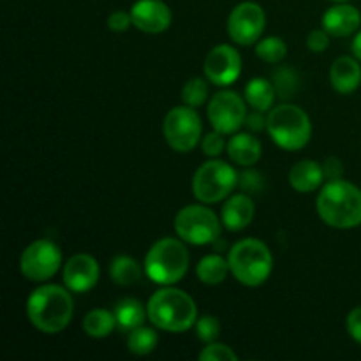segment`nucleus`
<instances>
[{
	"instance_id": "23",
	"label": "nucleus",
	"mask_w": 361,
	"mask_h": 361,
	"mask_svg": "<svg viewBox=\"0 0 361 361\" xmlns=\"http://www.w3.org/2000/svg\"><path fill=\"white\" fill-rule=\"evenodd\" d=\"M228 274H231L229 271L228 259H224L219 254H208V256H204L197 263L196 268L197 279L207 286L222 284L226 281V277H228Z\"/></svg>"
},
{
	"instance_id": "6",
	"label": "nucleus",
	"mask_w": 361,
	"mask_h": 361,
	"mask_svg": "<svg viewBox=\"0 0 361 361\" xmlns=\"http://www.w3.org/2000/svg\"><path fill=\"white\" fill-rule=\"evenodd\" d=\"M267 130L277 147L296 152L309 145L312 137V122L300 106L279 104L268 113Z\"/></svg>"
},
{
	"instance_id": "19",
	"label": "nucleus",
	"mask_w": 361,
	"mask_h": 361,
	"mask_svg": "<svg viewBox=\"0 0 361 361\" xmlns=\"http://www.w3.org/2000/svg\"><path fill=\"white\" fill-rule=\"evenodd\" d=\"M226 152H228L231 162L242 166V168H252L261 159L263 148H261V141L252 134L235 133L229 137Z\"/></svg>"
},
{
	"instance_id": "3",
	"label": "nucleus",
	"mask_w": 361,
	"mask_h": 361,
	"mask_svg": "<svg viewBox=\"0 0 361 361\" xmlns=\"http://www.w3.org/2000/svg\"><path fill=\"white\" fill-rule=\"evenodd\" d=\"M147 310L150 323L157 330L169 334H183L194 328L197 321V307L192 296L171 286L155 291L148 300Z\"/></svg>"
},
{
	"instance_id": "7",
	"label": "nucleus",
	"mask_w": 361,
	"mask_h": 361,
	"mask_svg": "<svg viewBox=\"0 0 361 361\" xmlns=\"http://www.w3.org/2000/svg\"><path fill=\"white\" fill-rule=\"evenodd\" d=\"M238 173L231 164L212 159L203 162L192 176V194L200 203L214 204L228 200L238 185Z\"/></svg>"
},
{
	"instance_id": "11",
	"label": "nucleus",
	"mask_w": 361,
	"mask_h": 361,
	"mask_svg": "<svg viewBox=\"0 0 361 361\" xmlns=\"http://www.w3.org/2000/svg\"><path fill=\"white\" fill-rule=\"evenodd\" d=\"M207 116L214 130L224 136L238 133L240 127L245 126L247 106L245 101L236 92L221 90L210 99L207 108Z\"/></svg>"
},
{
	"instance_id": "1",
	"label": "nucleus",
	"mask_w": 361,
	"mask_h": 361,
	"mask_svg": "<svg viewBox=\"0 0 361 361\" xmlns=\"http://www.w3.org/2000/svg\"><path fill=\"white\" fill-rule=\"evenodd\" d=\"M74 302L67 288L46 284L34 289L27 298V317L32 326L46 335H56L69 326Z\"/></svg>"
},
{
	"instance_id": "35",
	"label": "nucleus",
	"mask_w": 361,
	"mask_h": 361,
	"mask_svg": "<svg viewBox=\"0 0 361 361\" xmlns=\"http://www.w3.org/2000/svg\"><path fill=\"white\" fill-rule=\"evenodd\" d=\"M130 25H133V18H130V13H126V11H115L108 16V28L111 32L122 34Z\"/></svg>"
},
{
	"instance_id": "27",
	"label": "nucleus",
	"mask_w": 361,
	"mask_h": 361,
	"mask_svg": "<svg viewBox=\"0 0 361 361\" xmlns=\"http://www.w3.org/2000/svg\"><path fill=\"white\" fill-rule=\"evenodd\" d=\"M256 55L267 63H279L288 55V44L277 35H270L256 42Z\"/></svg>"
},
{
	"instance_id": "29",
	"label": "nucleus",
	"mask_w": 361,
	"mask_h": 361,
	"mask_svg": "<svg viewBox=\"0 0 361 361\" xmlns=\"http://www.w3.org/2000/svg\"><path fill=\"white\" fill-rule=\"evenodd\" d=\"M274 87L275 92L281 99H291L295 92L298 90V74L291 67H281L274 74Z\"/></svg>"
},
{
	"instance_id": "18",
	"label": "nucleus",
	"mask_w": 361,
	"mask_h": 361,
	"mask_svg": "<svg viewBox=\"0 0 361 361\" xmlns=\"http://www.w3.org/2000/svg\"><path fill=\"white\" fill-rule=\"evenodd\" d=\"M331 87L338 94L349 95L356 92L361 85V66L356 56H338L330 69Z\"/></svg>"
},
{
	"instance_id": "31",
	"label": "nucleus",
	"mask_w": 361,
	"mask_h": 361,
	"mask_svg": "<svg viewBox=\"0 0 361 361\" xmlns=\"http://www.w3.org/2000/svg\"><path fill=\"white\" fill-rule=\"evenodd\" d=\"M201 361H236L238 356L233 351L229 345L217 344V342H210L207 344V348L200 353Z\"/></svg>"
},
{
	"instance_id": "13",
	"label": "nucleus",
	"mask_w": 361,
	"mask_h": 361,
	"mask_svg": "<svg viewBox=\"0 0 361 361\" xmlns=\"http://www.w3.org/2000/svg\"><path fill=\"white\" fill-rule=\"evenodd\" d=\"M204 76L217 87L233 85L242 74V56L238 49L229 44H219L204 59Z\"/></svg>"
},
{
	"instance_id": "36",
	"label": "nucleus",
	"mask_w": 361,
	"mask_h": 361,
	"mask_svg": "<svg viewBox=\"0 0 361 361\" xmlns=\"http://www.w3.org/2000/svg\"><path fill=\"white\" fill-rule=\"evenodd\" d=\"M345 328H348V334L356 344L361 345V307H356L351 312L348 314V319H345Z\"/></svg>"
},
{
	"instance_id": "12",
	"label": "nucleus",
	"mask_w": 361,
	"mask_h": 361,
	"mask_svg": "<svg viewBox=\"0 0 361 361\" xmlns=\"http://www.w3.org/2000/svg\"><path fill=\"white\" fill-rule=\"evenodd\" d=\"M267 14L257 2H242L235 6L228 18V34L235 44L252 46L263 35Z\"/></svg>"
},
{
	"instance_id": "28",
	"label": "nucleus",
	"mask_w": 361,
	"mask_h": 361,
	"mask_svg": "<svg viewBox=\"0 0 361 361\" xmlns=\"http://www.w3.org/2000/svg\"><path fill=\"white\" fill-rule=\"evenodd\" d=\"M208 99V83L203 78H190L182 88V101L190 108H200Z\"/></svg>"
},
{
	"instance_id": "32",
	"label": "nucleus",
	"mask_w": 361,
	"mask_h": 361,
	"mask_svg": "<svg viewBox=\"0 0 361 361\" xmlns=\"http://www.w3.org/2000/svg\"><path fill=\"white\" fill-rule=\"evenodd\" d=\"M226 147H228V143H226L224 140V134L217 133V130L207 134V136L201 140V150H203L204 155H208V157L212 159L219 157V155L224 152Z\"/></svg>"
},
{
	"instance_id": "22",
	"label": "nucleus",
	"mask_w": 361,
	"mask_h": 361,
	"mask_svg": "<svg viewBox=\"0 0 361 361\" xmlns=\"http://www.w3.org/2000/svg\"><path fill=\"white\" fill-rule=\"evenodd\" d=\"M277 99L274 83L267 78H254L245 85V101L257 111H270Z\"/></svg>"
},
{
	"instance_id": "37",
	"label": "nucleus",
	"mask_w": 361,
	"mask_h": 361,
	"mask_svg": "<svg viewBox=\"0 0 361 361\" xmlns=\"http://www.w3.org/2000/svg\"><path fill=\"white\" fill-rule=\"evenodd\" d=\"M324 180H341L344 176V166L338 157H326L323 162Z\"/></svg>"
},
{
	"instance_id": "4",
	"label": "nucleus",
	"mask_w": 361,
	"mask_h": 361,
	"mask_svg": "<svg viewBox=\"0 0 361 361\" xmlns=\"http://www.w3.org/2000/svg\"><path fill=\"white\" fill-rule=\"evenodd\" d=\"M190 256L182 238L157 240L145 256V275L159 286H173L185 277Z\"/></svg>"
},
{
	"instance_id": "39",
	"label": "nucleus",
	"mask_w": 361,
	"mask_h": 361,
	"mask_svg": "<svg viewBox=\"0 0 361 361\" xmlns=\"http://www.w3.org/2000/svg\"><path fill=\"white\" fill-rule=\"evenodd\" d=\"M351 48H353V55H355L356 59H358L361 62V30L358 32V34H356V37L353 39Z\"/></svg>"
},
{
	"instance_id": "21",
	"label": "nucleus",
	"mask_w": 361,
	"mask_h": 361,
	"mask_svg": "<svg viewBox=\"0 0 361 361\" xmlns=\"http://www.w3.org/2000/svg\"><path fill=\"white\" fill-rule=\"evenodd\" d=\"M115 314L116 326L122 331H133L134 328L141 326L145 323V319L148 317V310L140 300L136 298H123L113 309Z\"/></svg>"
},
{
	"instance_id": "34",
	"label": "nucleus",
	"mask_w": 361,
	"mask_h": 361,
	"mask_svg": "<svg viewBox=\"0 0 361 361\" xmlns=\"http://www.w3.org/2000/svg\"><path fill=\"white\" fill-rule=\"evenodd\" d=\"M238 185L242 187L243 192H257L263 187V180H261V175L257 171H252V169H247L240 175Z\"/></svg>"
},
{
	"instance_id": "15",
	"label": "nucleus",
	"mask_w": 361,
	"mask_h": 361,
	"mask_svg": "<svg viewBox=\"0 0 361 361\" xmlns=\"http://www.w3.org/2000/svg\"><path fill=\"white\" fill-rule=\"evenodd\" d=\"M133 27L145 34H162L171 27V9L162 0H137L130 7Z\"/></svg>"
},
{
	"instance_id": "10",
	"label": "nucleus",
	"mask_w": 361,
	"mask_h": 361,
	"mask_svg": "<svg viewBox=\"0 0 361 361\" xmlns=\"http://www.w3.org/2000/svg\"><path fill=\"white\" fill-rule=\"evenodd\" d=\"M62 264V252L51 240H35L20 257V270L27 281L44 282L55 277Z\"/></svg>"
},
{
	"instance_id": "14",
	"label": "nucleus",
	"mask_w": 361,
	"mask_h": 361,
	"mask_svg": "<svg viewBox=\"0 0 361 361\" xmlns=\"http://www.w3.org/2000/svg\"><path fill=\"white\" fill-rule=\"evenodd\" d=\"M101 268L90 254H74L63 267V284L73 293H88L97 286Z\"/></svg>"
},
{
	"instance_id": "2",
	"label": "nucleus",
	"mask_w": 361,
	"mask_h": 361,
	"mask_svg": "<svg viewBox=\"0 0 361 361\" xmlns=\"http://www.w3.org/2000/svg\"><path fill=\"white\" fill-rule=\"evenodd\" d=\"M321 221L335 229L361 226V189L345 180H330L323 185L316 201Z\"/></svg>"
},
{
	"instance_id": "33",
	"label": "nucleus",
	"mask_w": 361,
	"mask_h": 361,
	"mask_svg": "<svg viewBox=\"0 0 361 361\" xmlns=\"http://www.w3.org/2000/svg\"><path fill=\"white\" fill-rule=\"evenodd\" d=\"M307 48L312 53H323L330 46V34L324 28L321 30H312L307 35Z\"/></svg>"
},
{
	"instance_id": "25",
	"label": "nucleus",
	"mask_w": 361,
	"mask_h": 361,
	"mask_svg": "<svg viewBox=\"0 0 361 361\" xmlns=\"http://www.w3.org/2000/svg\"><path fill=\"white\" fill-rule=\"evenodd\" d=\"M116 326L115 314L106 309H94L85 316L83 330L92 338H106L109 337Z\"/></svg>"
},
{
	"instance_id": "30",
	"label": "nucleus",
	"mask_w": 361,
	"mask_h": 361,
	"mask_svg": "<svg viewBox=\"0 0 361 361\" xmlns=\"http://www.w3.org/2000/svg\"><path fill=\"white\" fill-rule=\"evenodd\" d=\"M196 328V335L201 342L204 344H210V342H215L221 335V321L215 316H203L196 321L194 324Z\"/></svg>"
},
{
	"instance_id": "40",
	"label": "nucleus",
	"mask_w": 361,
	"mask_h": 361,
	"mask_svg": "<svg viewBox=\"0 0 361 361\" xmlns=\"http://www.w3.org/2000/svg\"><path fill=\"white\" fill-rule=\"evenodd\" d=\"M330 2H349V0H330Z\"/></svg>"
},
{
	"instance_id": "17",
	"label": "nucleus",
	"mask_w": 361,
	"mask_h": 361,
	"mask_svg": "<svg viewBox=\"0 0 361 361\" xmlns=\"http://www.w3.org/2000/svg\"><path fill=\"white\" fill-rule=\"evenodd\" d=\"M256 215V207L249 194H233L226 200L221 210V221L228 231H242Z\"/></svg>"
},
{
	"instance_id": "8",
	"label": "nucleus",
	"mask_w": 361,
	"mask_h": 361,
	"mask_svg": "<svg viewBox=\"0 0 361 361\" xmlns=\"http://www.w3.org/2000/svg\"><path fill=\"white\" fill-rule=\"evenodd\" d=\"M175 231L189 245H208L221 236L222 221L204 203L187 204L176 214Z\"/></svg>"
},
{
	"instance_id": "9",
	"label": "nucleus",
	"mask_w": 361,
	"mask_h": 361,
	"mask_svg": "<svg viewBox=\"0 0 361 361\" xmlns=\"http://www.w3.org/2000/svg\"><path fill=\"white\" fill-rule=\"evenodd\" d=\"M201 118L190 106H176L169 109L162 122V134L169 147L178 154H189L201 141Z\"/></svg>"
},
{
	"instance_id": "20",
	"label": "nucleus",
	"mask_w": 361,
	"mask_h": 361,
	"mask_svg": "<svg viewBox=\"0 0 361 361\" xmlns=\"http://www.w3.org/2000/svg\"><path fill=\"white\" fill-rule=\"evenodd\" d=\"M324 182L323 164L317 161H300L289 171V185L300 194H309L319 189Z\"/></svg>"
},
{
	"instance_id": "26",
	"label": "nucleus",
	"mask_w": 361,
	"mask_h": 361,
	"mask_svg": "<svg viewBox=\"0 0 361 361\" xmlns=\"http://www.w3.org/2000/svg\"><path fill=\"white\" fill-rule=\"evenodd\" d=\"M159 344V335L154 328L137 326L127 335V349L136 356H147L155 351Z\"/></svg>"
},
{
	"instance_id": "24",
	"label": "nucleus",
	"mask_w": 361,
	"mask_h": 361,
	"mask_svg": "<svg viewBox=\"0 0 361 361\" xmlns=\"http://www.w3.org/2000/svg\"><path fill=\"white\" fill-rule=\"evenodd\" d=\"M145 268L130 256H116L109 263V277L118 286H133L141 281Z\"/></svg>"
},
{
	"instance_id": "16",
	"label": "nucleus",
	"mask_w": 361,
	"mask_h": 361,
	"mask_svg": "<svg viewBox=\"0 0 361 361\" xmlns=\"http://www.w3.org/2000/svg\"><path fill=\"white\" fill-rule=\"evenodd\" d=\"M321 23L331 37H348L361 27V13L351 4L338 2L323 14Z\"/></svg>"
},
{
	"instance_id": "38",
	"label": "nucleus",
	"mask_w": 361,
	"mask_h": 361,
	"mask_svg": "<svg viewBox=\"0 0 361 361\" xmlns=\"http://www.w3.org/2000/svg\"><path fill=\"white\" fill-rule=\"evenodd\" d=\"M245 126L249 127L250 130H254V133H259V130L267 129V118L263 116V111H257V109H254V113L247 115Z\"/></svg>"
},
{
	"instance_id": "5",
	"label": "nucleus",
	"mask_w": 361,
	"mask_h": 361,
	"mask_svg": "<svg viewBox=\"0 0 361 361\" xmlns=\"http://www.w3.org/2000/svg\"><path fill=\"white\" fill-rule=\"evenodd\" d=\"M229 271L240 284L257 288L270 279L274 256L267 243L257 238H243L231 247L228 256Z\"/></svg>"
}]
</instances>
